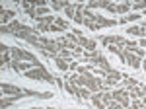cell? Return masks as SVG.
I'll use <instances>...</instances> for the list:
<instances>
[{
  "instance_id": "obj_1",
  "label": "cell",
  "mask_w": 146,
  "mask_h": 109,
  "mask_svg": "<svg viewBox=\"0 0 146 109\" xmlns=\"http://www.w3.org/2000/svg\"><path fill=\"white\" fill-rule=\"evenodd\" d=\"M25 74V78H29V80H45V82H49V84H55L56 86V76H53V74H49L47 72L45 66H39V68H33V70H27V72H23Z\"/></svg>"
},
{
  "instance_id": "obj_2",
  "label": "cell",
  "mask_w": 146,
  "mask_h": 109,
  "mask_svg": "<svg viewBox=\"0 0 146 109\" xmlns=\"http://www.w3.org/2000/svg\"><path fill=\"white\" fill-rule=\"evenodd\" d=\"M10 54L14 60H27V62H33V64H43V62H39L37 60V56L35 54H31L29 51H23V49H20V47H10Z\"/></svg>"
},
{
  "instance_id": "obj_3",
  "label": "cell",
  "mask_w": 146,
  "mask_h": 109,
  "mask_svg": "<svg viewBox=\"0 0 146 109\" xmlns=\"http://www.w3.org/2000/svg\"><path fill=\"white\" fill-rule=\"evenodd\" d=\"M111 94H113V101H117V103H121L123 107L131 109V98H129V92H127V90H115Z\"/></svg>"
},
{
  "instance_id": "obj_4",
  "label": "cell",
  "mask_w": 146,
  "mask_h": 109,
  "mask_svg": "<svg viewBox=\"0 0 146 109\" xmlns=\"http://www.w3.org/2000/svg\"><path fill=\"white\" fill-rule=\"evenodd\" d=\"M121 58H123V62H125V64H129L131 68H135V70H138V68L142 66V64H140L142 60H140V58H138L136 54L129 53V51H123V54H121Z\"/></svg>"
},
{
  "instance_id": "obj_5",
  "label": "cell",
  "mask_w": 146,
  "mask_h": 109,
  "mask_svg": "<svg viewBox=\"0 0 146 109\" xmlns=\"http://www.w3.org/2000/svg\"><path fill=\"white\" fill-rule=\"evenodd\" d=\"M22 25H23V23H20L18 20H14L10 25H2V27H0V31L4 33V35H18V31L22 29Z\"/></svg>"
},
{
  "instance_id": "obj_6",
  "label": "cell",
  "mask_w": 146,
  "mask_h": 109,
  "mask_svg": "<svg viewBox=\"0 0 146 109\" xmlns=\"http://www.w3.org/2000/svg\"><path fill=\"white\" fill-rule=\"evenodd\" d=\"M105 84H107V86H113V84H117V82H121V80H123V74H121V72H119V70H109V72H105Z\"/></svg>"
},
{
  "instance_id": "obj_7",
  "label": "cell",
  "mask_w": 146,
  "mask_h": 109,
  "mask_svg": "<svg viewBox=\"0 0 146 109\" xmlns=\"http://www.w3.org/2000/svg\"><path fill=\"white\" fill-rule=\"evenodd\" d=\"M94 22L98 23V27L101 29V27H113V25H117L119 20H109V18H103V16H100V14H96Z\"/></svg>"
},
{
  "instance_id": "obj_8",
  "label": "cell",
  "mask_w": 146,
  "mask_h": 109,
  "mask_svg": "<svg viewBox=\"0 0 146 109\" xmlns=\"http://www.w3.org/2000/svg\"><path fill=\"white\" fill-rule=\"evenodd\" d=\"M33 35H39V33L35 31V27H27V25H22V29L18 31V39H23V41H27L29 37H33Z\"/></svg>"
},
{
  "instance_id": "obj_9",
  "label": "cell",
  "mask_w": 146,
  "mask_h": 109,
  "mask_svg": "<svg viewBox=\"0 0 146 109\" xmlns=\"http://www.w3.org/2000/svg\"><path fill=\"white\" fill-rule=\"evenodd\" d=\"M53 60H55V64L58 66V70H62V72H66L68 68H70V62H72V60H66V58H62V56H55Z\"/></svg>"
},
{
  "instance_id": "obj_10",
  "label": "cell",
  "mask_w": 146,
  "mask_h": 109,
  "mask_svg": "<svg viewBox=\"0 0 146 109\" xmlns=\"http://www.w3.org/2000/svg\"><path fill=\"white\" fill-rule=\"evenodd\" d=\"M92 103H94V107L96 109H107V105L101 101V92H98V94H92Z\"/></svg>"
},
{
  "instance_id": "obj_11",
  "label": "cell",
  "mask_w": 146,
  "mask_h": 109,
  "mask_svg": "<svg viewBox=\"0 0 146 109\" xmlns=\"http://www.w3.org/2000/svg\"><path fill=\"white\" fill-rule=\"evenodd\" d=\"M14 16H16V12H12V10H4L2 8V25H10L12 22H14Z\"/></svg>"
},
{
  "instance_id": "obj_12",
  "label": "cell",
  "mask_w": 146,
  "mask_h": 109,
  "mask_svg": "<svg viewBox=\"0 0 146 109\" xmlns=\"http://www.w3.org/2000/svg\"><path fill=\"white\" fill-rule=\"evenodd\" d=\"M18 99H22V96H12V98H2V101H0V107L6 109V107H12Z\"/></svg>"
},
{
  "instance_id": "obj_13",
  "label": "cell",
  "mask_w": 146,
  "mask_h": 109,
  "mask_svg": "<svg viewBox=\"0 0 146 109\" xmlns=\"http://www.w3.org/2000/svg\"><path fill=\"white\" fill-rule=\"evenodd\" d=\"M2 92H4V94H12V96H20V94H22L20 88L12 86V84H2Z\"/></svg>"
},
{
  "instance_id": "obj_14",
  "label": "cell",
  "mask_w": 146,
  "mask_h": 109,
  "mask_svg": "<svg viewBox=\"0 0 146 109\" xmlns=\"http://www.w3.org/2000/svg\"><path fill=\"white\" fill-rule=\"evenodd\" d=\"M76 12H78V4H68L66 8H64V16H66L68 20H74Z\"/></svg>"
},
{
  "instance_id": "obj_15",
  "label": "cell",
  "mask_w": 146,
  "mask_h": 109,
  "mask_svg": "<svg viewBox=\"0 0 146 109\" xmlns=\"http://www.w3.org/2000/svg\"><path fill=\"white\" fill-rule=\"evenodd\" d=\"M107 6H109L107 0H94V2L88 4V8H92V10H94V8H107Z\"/></svg>"
},
{
  "instance_id": "obj_16",
  "label": "cell",
  "mask_w": 146,
  "mask_h": 109,
  "mask_svg": "<svg viewBox=\"0 0 146 109\" xmlns=\"http://www.w3.org/2000/svg\"><path fill=\"white\" fill-rule=\"evenodd\" d=\"M64 90H66L68 94H74V96L78 98V90H80V88H78V86H74L72 82H68V80H66V82H64Z\"/></svg>"
},
{
  "instance_id": "obj_17",
  "label": "cell",
  "mask_w": 146,
  "mask_h": 109,
  "mask_svg": "<svg viewBox=\"0 0 146 109\" xmlns=\"http://www.w3.org/2000/svg\"><path fill=\"white\" fill-rule=\"evenodd\" d=\"M82 10H84V6L78 4V12H76V16H74V22L78 23V25H84V14H82Z\"/></svg>"
},
{
  "instance_id": "obj_18",
  "label": "cell",
  "mask_w": 146,
  "mask_h": 109,
  "mask_svg": "<svg viewBox=\"0 0 146 109\" xmlns=\"http://www.w3.org/2000/svg\"><path fill=\"white\" fill-rule=\"evenodd\" d=\"M140 18V14H127V16H123L121 20H119V23H129V22H135V20H138Z\"/></svg>"
},
{
  "instance_id": "obj_19",
  "label": "cell",
  "mask_w": 146,
  "mask_h": 109,
  "mask_svg": "<svg viewBox=\"0 0 146 109\" xmlns=\"http://www.w3.org/2000/svg\"><path fill=\"white\" fill-rule=\"evenodd\" d=\"M55 25H56V27H60L62 31H70V29H68V22H66V20H62V18H58V16H56V20H55Z\"/></svg>"
},
{
  "instance_id": "obj_20",
  "label": "cell",
  "mask_w": 146,
  "mask_h": 109,
  "mask_svg": "<svg viewBox=\"0 0 146 109\" xmlns=\"http://www.w3.org/2000/svg\"><path fill=\"white\" fill-rule=\"evenodd\" d=\"M131 10V2H123V4H117V14H127Z\"/></svg>"
},
{
  "instance_id": "obj_21",
  "label": "cell",
  "mask_w": 146,
  "mask_h": 109,
  "mask_svg": "<svg viewBox=\"0 0 146 109\" xmlns=\"http://www.w3.org/2000/svg\"><path fill=\"white\" fill-rule=\"evenodd\" d=\"M127 31L131 33V35H146V33L140 29V25H131V27H127Z\"/></svg>"
},
{
  "instance_id": "obj_22",
  "label": "cell",
  "mask_w": 146,
  "mask_h": 109,
  "mask_svg": "<svg viewBox=\"0 0 146 109\" xmlns=\"http://www.w3.org/2000/svg\"><path fill=\"white\" fill-rule=\"evenodd\" d=\"M101 101H103L105 105H109V103L113 101V94L111 92H101Z\"/></svg>"
},
{
  "instance_id": "obj_23",
  "label": "cell",
  "mask_w": 146,
  "mask_h": 109,
  "mask_svg": "<svg viewBox=\"0 0 146 109\" xmlns=\"http://www.w3.org/2000/svg\"><path fill=\"white\" fill-rule=\"evenodd\" d=\"M78 98L90 99V98H92V92H90V90H88V88H84V86H82V88H80V90H78Z\"/></svg>"
},
{
  "instance_id": "obj_24",
  "label": "cell",
  "mask_w": 146,
  "mask_h": 109,
  "mask_svg": "<svg viewBox=\"0 0 146 109\" xmlns=\"http://www.w3.org/2000/svg\"><path fill=\"white\" fill-rule=\"evenodd\" d=\"M84 25H86V27H90L92 31H100V27H98V23L94 22V20H86V18H84Z\"/></svg>"
},
{
  "instance_id": "obj_25",
  "label": "cell",
  "mask_w": 146,
  "mask_h": 109,
  "mask_svg": "<svg viewBox=\"0 0 146 109\" xmlns=\"http://www.w3.org/2000/svg\"><path fill=\"white\" fill-rule=\"evenodd\" d=\"M68 4H70V2H68V0H64V2H53L51 6H53V10H64Z\"/></svg>"
},
{
  "instance_id": "obj_26",
  "label": "cell",
  "mask_w": 146,
  "mask_h": 109,
  "mask_svg": "<svg viewBox=\"0 0 146 109\" xmlns=\"http://www.w3.org/2000/svg\"><path fill=\"white\" fill-rule=\"evenodd\" d=\"M144 101H140V99H135L133 103H131V109H144Z\"/></svg>"
},
{
  "instance_id": "obj_27",
  "label": "cell",
  "mask_w": 146,
  "mask_h": 109,
  "mask_svg": "<svg viewBox=\"0 0 146 109\" xmlns=\"http://www.w3.org/2000/svg\"><path fill=\"white\" fill-rule=\"evenodd\" d=\"M123 82H125V86H127V88H135L136 86V80H135V78H127V76H125Z\"/></svg>"
},
{
  "instance_id": "obj_28",
  "label": "cell",
  "mask_w": 146,
  "mask_h": 109,
  "mask_svg": "<svg viewBox=\"0 0 146 109\" xmlns=\"http://www.w3.org/2000/svg\"><path fill=\"white\" fill-rule=\"evenodd\" d=\"M131 8H135V10H144L146 2H135V4H131Z\"/></svg>"
},
{
  "instance_id": "obj_29",
  "label": "cell",
  "mask_w": 146,
  "mask_h": 109,
  "mask_svg": "<svg viewBox=\"0 0 146 109\" xmlns=\"http://www.w3.org/2000/svg\"><path fill=\"white\" fill-rule=\"evenodd\" d=\"M107 109H127V107H123L121 103H117V101H111L109 105H107Z\"/></svg>"
},
{
  "instance_id": "obj_30",
  "label": "cell",
  "mask_w": 146,
  "mask_h": 109,
  "mask_svg": "<svg viewBox=\"0 0 146 109\" xmlns=\"http://www.w3.org/2000/svg\"><path fill=\"white\" fill-rule=\"evenodd\" d=\"M58 56H62V58H66V60H70V56H74V54H70V53L66 51V49H62V51L58 53Z\"/></svg>"
},
{
  "instance_id": "obj_31",
  "label": "cell",
  "mask_w": 146,
  "mask_h": 109,
  "mask_svg": "<svg viewBox=\"0 0 146 109\" xmlns=\"http://www.w3.org/2000/svg\"><path fill=\"white\" fill-rule=\"evenodd\" d=\"M0 51H2V54H4V53H10V47H8V45H4V43H0Z\"/></svg>"
},
{
  "instance_id": "obj_32",
  "label": "cell",
  "mask_w": 146,
  "mask_h": 109,
  "mask_svg": "<svg viewBox=\"0 0 146 109\" xmlns=\"http://www.w3.org/2000/svg\"><path fill=\"white\" fill-rule=\"evenodd\" d=\"M78 62H70V68H68V70H78Z\"/></svg>"
},
{
  "instance_id": "obj_33",
  "label": "cell",
  "mask_w": 146,
  "mask_h": 109,
  "mask_svg": "<svg viewBox=\"0 0 146 109\" xmlns=\"http://www.w3.org/2000/svg\"><path fill=\"white\" fill-rule=\"evenodd\" d=\"M140 47H146V37H142V39H140Z\"/></svg>"
},
{
  "instance_id": "obj_34",
  "label": "cell",
  "mask_w": 146,
  "mask_h": 109,
  "mask_svg": "<svg viewBox=\"0 0 146 109\" xmlns=\"http://www.w3.org/2000/svg\"><path fill=\"white\" fill-rule=\"evenodd\" d=\"M140 29H142V31L146 33V22H142V25H140Z\"/></svg>"
},
{
  "instance_id": "obj_35",
  "label": "cell",
  "mask_w": 146,
  "mask_h": 109,
  "mask_svg": "<svg viewBox=\"0 0 146 109\" xmlns=\"http://www.w3.org/2000/svg\"><path fill=\"white\" fill-rule=\"evenodd\" d=\"M142 101H144V105H146V96H144V98H142Z\"/></svg>"
},
{
  "instance_id": "obj_36",
  "label": "cell",
  "mask_w": 146,
  "mask_h": 109,
  "mask_svg": "<svg viewBox=\"0 0 146 109\" xmlns=\"http://www.w3.org/2000/svg\"><path fill=\"white\" fill-rule=\"evenodd\" d=\"M144 70H146V56H144Z\"/></svg>"
},
{
  "instance_id": "obj_37",
  "label": "cell",
  "mask_w": 146,
  "mask_h": 109,
  "mask_svg": "<svg viewBox=\"0 0 146 109\" xmlns=\"http://www.w3.org/2000/svg\"><path fill=\"white\" fill-rule=\"evenodd\" d=\"M47 109H55V107H47Z\"/></svg>"
},
{
  "instance_id": "obj_38",
  "label": "cell",
  "mask_w": 146,
  "mask_h": 109,
  "mask_svg": "<svg viewBox=\"0 0 146 109\" xmlns=\"http://www.w3.org/2000/svg\"><path fill=\"white\" fill-rule=\"evenodd\" d=\"M31 109H37V107H31Z\"/></svg>"
},
{
  "instance_id": "obj_39",
  "label": "cell",
  "mask_w": 146,
  "mask_h": 109,
  "mask_svg": "<svg viewBox=\"0 0 146 109\" xmlns=\"http://www.w3.org/2000/svg\"><path fill=\"white\" fill-rule=\"evenodd\" d=\"M144 109H146V107H144Z\"/></svg>"
}]
</instances>
